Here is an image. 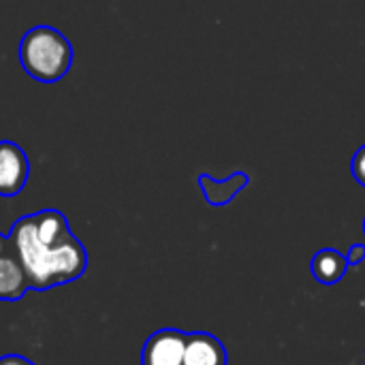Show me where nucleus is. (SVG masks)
I'll return each mask as SVG.
<instances>
[{"label": "nucleus", "mask_w": 365, "mask_h": 365, "mask_svg": "<svg viewBox=\"0 0 365 365\" xmlns=\"http://www.w3.org/2000/svg\"><path fill=\"white\" fill-rule=\"evenodd\" d=\"M9 242L13 255L28 276L30 289L34 291L71 284L79 280L88 269L86 246L75 237V233L58 246H47L36 237L32 214L13 222Z\"/></svg>", "instance_id": "f257e3e1"}, {"label": "nucleus", "mask_w": 365, "mask_h": 365, "mask_svg": "<svg viewBox=\"0 0 365 365\" xmlns=\"http://www.w3.org/2000/svg\"><path fill=\"white\" fill-rule=\"evenodd\" d=\"M21 68L41 83L60 81L73 66V45L53 26H34L19 41Z\"/></svg>", "instance_id": "f03ea898"}, {"label": "nucleus", "mask_w": 365, "mask_h": 365, "mask_svg": "<svg viewBox=\"0 0 365 365\" xmlns=\"http://www.w3.org/2000/svg\"><path fill=\"white\" fill-rule=\"evenodd\" d=\"M186 338L188 334L175 327L154 331L141 349V365H184Z\"/></svg>", "instance_id": "7ed1b4c3"}, {"label": "nucleus", "mask_w": 365, "mask_h": 365, "mask_svg": "<svg viewBox=\"0 0 365 365\" xmlns=\"http://www.w3.org/2000/svg\"><path fill=\"white\" fill-rule=\"evenodd\" d=\"M30 160L15 141H0V197H17L28 182Z\"/></svg>", "instance_id": "20e7f679"}, {"label": "nucleus", "mask_w": 365, "mask_h": 365, "mask_svg": "<svg viewBox=\"0 0 365 365\" xmlns=\"http://www.w3.org/2000/svg\"><path fill=\"white\" fill-rule=\"evenodd\" d=\"M229 355L225 344L207 334V331H192L186 338L184 349V365H227Z\"/></svg>", "instance_id": "39448f33"}, {"label": "nucleus", "mask_w": 365, "mask_h": 365, "mask_svg": "<svg viewBox=\"0 0 365 365\" xmlns=\"http://www.w3.org/2000/svg\"><path fill=\"white\" fill-rule=\"evenodd\" d=\"M248 184H250V178L244 171H237V173L229 175L227 180H214L207 173L199 175V188H201L205 201L216 207L231 203Z\"/></svg>", "instance_id": "423d86ee"}, {"label": "nucleus", "mask_w": 365, "mask_h": 365, "mask_svg": "<svg viewBox=\"0 0 365 365\" xmlns=\"http://www.w3.org/2000/svg\"><path fill=\"white\" fill-rule=\"evenodd\" d=\"M30 291L28 276L13 255L6 250L0 255V302H19Z\"/></svg>", "instance_id": "0eeeda50"}, {"label": "nucleus", "mask_w": 365, "mask_h": 365, "mask_svg": "<svg viewBox=\"0 0 365 365\" xmlns=\"http://www.w3.org/2000/svg\"><path fill=\"white\" fill-rule=\"evenodd\" d=\"M349 269L346 255H342L336 248H323L319 250L310 261V272L321 284H338Z\"/></svg>", "instance_id": "6e6552de"}, {"label": "nucleus", "mask_w": 365, "mask_h": 365, "mask_svg": "<svg viewBox=\"0 0 365 365\" xmlns=\"http://www.w3.org/2000/svg\"><path fill=\"white\" fill-rule=\"evenodd\" d=\"M351 169H353V178L365 188V145H361V148L355 152L353 163H351Z\"/></svg>", "instance_id": "1a4fd4ad"}, {"label": "nucleus", "mask_w": 365, "mask_h": 365, "mask_svg": "<svg viewBox=\"0 0 365 365\" xmlns=\"http://www.w3.org/2000/svg\"><path fill=\"white\" fill-rule=\"evenodd\" d=\"M346 261H349V267H357L359 263L365 261V246L364 244H355L351 246L349 255H346Z\"/></svg>", "instance_id": "9d476101"}, {"label": "nucleus", "mask_w": 365, "mask_h": 365, "mask_svg": "<svg viewBox=\"0 0 365 365\" xmlns=\"http://www.w3.org/2000/svg\"><path fill=\"white\" fill-rule=\"evenodd\" d=\"M0 365H36L34 361H30L24 355H4L0 357Z\"/></svg>", "instance_id": "9b49d317"}, {"label": "nucleus", "mask_w": 365, "mask_h": 365, "mask_svg": "<svg viewBox=\"0 0 365 365\" xmlns=\"http://www.w3.org/2000/svg\"><path fill=\"white\" fill-rule=\"evenodd\" d=\"M6 250H11L9 235H2V233H0V255H2V252H6Z\"/></svg>", "instance_id": "f8f14e48"}]
</instances>
